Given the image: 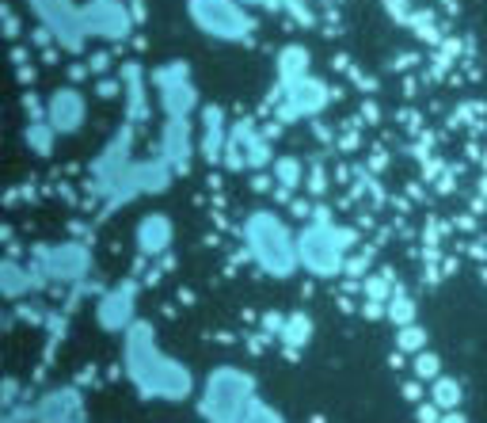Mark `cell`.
I'll return each mask as SVG.
<instances>
[{"mask_svg": "<svg viewBox=\"0 0 487 423\" xmlns=\"http://www.w3.org/2000/svg\"><path fill=\"white\" fill-rule=\"evenodd\" d=\"M35 12L42 20H50V27L57 35H69V42H77V27H80V16H77V8H73V0H31Z\"/></svg>", "mask_w": 487, "mask_h": 423, "instance_id": "cell-2", "label": "cell"}, {"mask_svg": "<svg viewBox=\"0 0 487 423\" xmlns=\"http://www.w3.org/2000/svg\"><path fill=\"white\" fill-rule=\"evenodd\" d=\"M191 20L202 27L206 35L218 38H244L252 31V20L236 8V0H187Z\"/></svg>", "mask_w": 487, "mask_h": 423, "instance_id": "cell-1", "label": "cell"}, {"mask_svg": "<svg viewBox=\"0 0 487 423\" xmlns=\"http://www.w3.org/2000/svg\"><path fill=\"white\" fill-rule=\"evenodd\" d=\"M92 16H99V20H88V27H95V31H103V35H126V16H122L119 4H107V0H99V4L92 8Z\"/></svg>", "mask_w": 487, "mask_h": 423, "instance_id": "cell-3", "label": "cell"}, {"mask_svg": "<svg viewBox=\"0 0 487 423\" xmlns=\"http://www.w3.org/2000/svg\"><path fill=\"white\" fill-rule=\"evenodd\" d=\"M141 241H145V248H149V241H168V221L156 218V229H153V221H145L141 225Z\"/></svg>", "mask_w": 487, "mask_h": 423, "instance_id": "cell-4", "label": "cell"}, {"mask_svg": "<svg viewBox=\"0 0 487 423\" xmlns=\"http://www.w3.org/2000/svg\"><path fill=\"white\" fill-rule=\"evenodd\" d=\"M62 115H65V119H73V126H77V119H80V100H73V104H65V107H62V104H57V100H54V119H57V122H62ZM57 122H54V126H57Z\"/></svg>", "mask_w": 487, "mask_h": 423, "instance_id": "cell-5", "label": "cell"}]
</instances>
